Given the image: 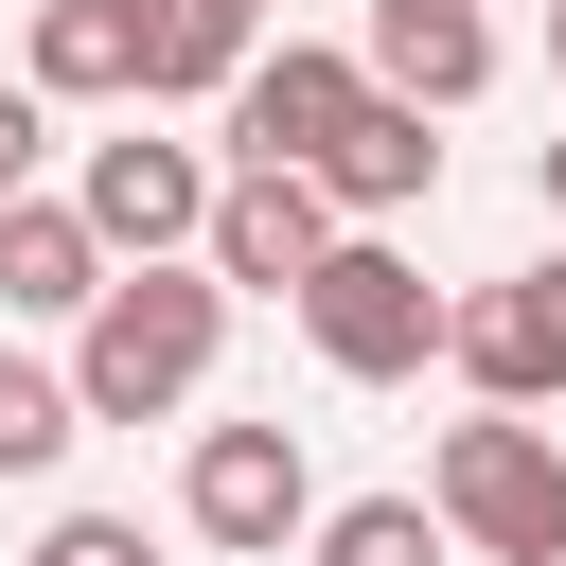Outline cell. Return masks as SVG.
I'll use <instances>...</instances> for the list:
<instances>
[{"instance_id":"6da1fadb","label":"cell","mask_w":566,"mask_h":566,"mask_svg":"<svg viewBox=\"0 0 566 566\" xmlns=\"http://www.w3.org/2000/svg\"><path fill=\"white\" fill-rule=\"evenodd\" d=\"M230 354V283L212 265H106V301L71 318V407L88 424H177Z\"/></svg>"},{"instance_id":"7a4b0ae2","label":"cell","mask_w":566,"mask_h":566,"mask_svg":"<svg viewBox=\"0 0 566 566\" xmlns=\"http://www.w3.org/2000/svg\"><path fill=\"white\" fill-rule=\"evenodd\" d=\"M424 513H442V548H478V566H566V442H548L531 407H478V424H442Z\"/></svg>"},{"instance_id":"3957f363","label":"cell","mask_w":566,"mask_h":566,"mask_svg":"<svg viewBox=\"0 0 566 566\" xmlns=\"http://www.w3.org/2000/svg\"><path fill=\"white\" fill-rule=\"evenodd\" d=\"M283 318L318 336V371H336V389H407V371L442 354V318H460V301L424 283V248H389V230H336V248H318V283H301Z\"/></svg>"},{"instance_id":"277c9868","label":"cell","mask_w":566,"mask_h":566,"mask_svg":"<svg viewBox=\"0 0 566 566\" xmlns=\"http://www.w3.org/2000/svg\"><path fill=\"white\" fill-rule=\"evenodd\" d=\"M71 212H88V248L106 265H195V230H212V159L177 142V124H106L88 142V177H71Z\"/></svg>"},{"instance_id":"5b68a950","label":"cell","mask_w":566,"mask_h":566,"mask_svg":"<svg viewBox=\"0 0 566 566\" xmlns=\"http://www.w3.org/2000/svg\"><path fill=\"white\" fill-rule=\"evenodd\" d=\"M177 531L283 566V548L318 531V460H301V424H195V460H177Z\"/></svg>"},{"instance_id":"8992f818","label":"cell","mask_w":566,"mask_h":566,"mask_svg":"<svg viewBox=\"0 0 566 566\" xmlns=\"http://www.w3.org/2000/svg\"><path fill=\"white\" fill-rule=\"evenodd\" d=\"M354 106H371L354 35H265V53L230 71V177H318Z\"/></svg>"},{"instance_id":"52a82bcc","label":"cell","mask_w":566,"mask_h":566,"mask_svg":"<svg viewBox=\"0 0 566 566\" xmlns=\"http://www.w3.org/2000/svg\"><path fill=\"white\" fill-rule=\"evenodd\" d=\"M442 371H460L478 407H566V248L513 265V283H478V301L442 318Z\"/></svg>"},{"instance_id":"ba28073f","label":"cell","mask_w":566,"mask_h":566,"mask_svg":"<svg viewBox=\"0 0 566 566\" xmlns=\"http://www.w3.org/2000/svg\"><path fill=\"white\" fill-rule=\"evenodd\" d=\"M318 248H336V195H318V177H212L195 265H212L230 301H301V283H318Z\"/></svg>"},{"instance_id":"9c48e42d","label":"cell","mask_w":566,"mask_h":566,"mask_svg":"<svg viewBox=\"0 0 566 566\" xmlns=\"http://www.w3.org/2000/svg\"><path fill=\"white\" fill-rule=\"evenodd\" d=\"M354 71H371L389 106H424V124H460V106L495 88V18H478V0H371Z\"/></svg>"},{"instance_id":"30bf717a","label":"cell","mask_w":566,"mask_h":566,"mask_svg":"<svg viewBox=\"0 0 566 566\" xmlns=\"http://www.w3.org/2000/svg\"><path fill=\"white\" fill-rule=\"evenodd\" d=\"M318 195H336V230H389V212H424V195H442V124L371 88V106L336 124V159H318Z\"/></svg>"},{"instance_id":"8fae6325","label":"cell","mask_w":566,"mask_h":566,"mask_svg":"<svg viewBox=\"0 0 566 566\" xmlns=\"http://www.w3.org/2000/svg\"><path fill=\"white\" fill-rule=\"evenodd\" d=\"M18 88H35V106H142V18H124V0H35Z\"/></svg>"},{"instance_id":"7c38bea8","label":"cell","mask_w":566,"mask_h":566,"mask_svg":"<svg viewBox=\"0 0 566 566\" xmlns=\"http://www.w3.org/2000/svg\"><path fill=\"white\" fill-rule=\"evenodd\" d=\"M142 18V106H230V71L265 53V0H124Z\"/></svg>"},{"instance_id":"4fadbf2b","label":"cell","mask_w":566,"mask_h":566,"mask_svg":"<svg viewBox=\"0 0 566 566\" xmlns=\"http://www.w3.org/2000/svg\"><path fill=\"white\" fill-rule=\"evenodd\" d=\"M88 301H106L88 212H71V195H18V212H0V318H88Z\"/></svg>"},{"instance_id":"5bb4252c","label":"cell","mask_w":566,"mask_h":566,"mask_svg":"<svg viewBox=\"0 0 566 566\" xmlns=\"http://www.w3.org/2000/svg\"><path fill=\"white\" fill-rule=\"evenodd\" d=\"M301 566H442V513H424V495H336V513L301 531Z\"/></svg>"},{"instance_id":"9a60e30c","label":"cell","mask_w":566,"mask_h":566,"mask_svg":"<svg viewBox=\"0 0 566 566\" xmlns=\"http://www.w3.org/2000/svg\"><path fill=\"white\" fill-rule=\"evenodd\" d=\"M88 442V407H71V371L53 354H0V478H53Z\"/></svg>"},{"instance_id":"2e32d148","label":"cell","mask_w":566,"mask_h":566,"mask_svg":"<svg viewBox=\"0 0 566 566\" xmlns=\"http://www.w3.org/2000/svg\"><path fill=\"white\" fill-rule=\"evenodd\" d=\"M35 566H159V531H142V513H53Z\"/></svg>"},{"instance_id":"e0dca14e","label":"cell","mask_w":566,"mask_h":566,"mask_svg":"<svg viewBox=\"0 0 566 566\" xmlns=\"http://www.w3.org/2000/svg\"><path fill=\"white\" fill-rule=\"evenodd\" d=\"M35 159H53V106H35V88H18V71H0V212H18V195H35Z\"/></svg>"},{"instance_id":"ac0fdd59","label":"cell","mask_w":566,"mask_h":566,"mask_svg":"<svg viewBox=\"0 0 566 566\" xmlns=\"http://www.w3.org/2000/svg\"><path fill=\"white\" fill-rule=\"evenodd\" d=\"M531 195H548V230H566V142H548V159H531Z\"/></svg>"},{"instance_id":"d6986e66","label":"cell","mask_w":566,"mask_h":566,"mask_svg":"<svg viewBox=\"0 0 566 566\" xmlns=\"http://www.w3.org/2000/svg\"><path fill=\"white\" fill-rule=\"evenodd\" d=\"M548 88H566V0H548Z\"/></svg>"}]
</instances>
